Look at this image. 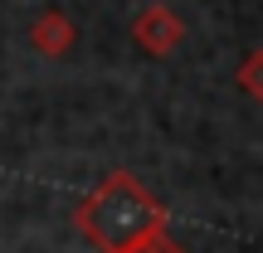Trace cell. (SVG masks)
<instances>
[{
	"label": "cell",
	"instance_id": "cell-2",
	"mask_svg": "<svg viewBox=\"0 0 263 253\" xmlns=\"http://www.w3.org/2000/svg\"><path fill=\"white\" fill-rule=\"evenodd\" d=\"M132 253H180L176 244H171V239L166 234H156V239H146V244H137V248H132Z\"/></svg>",
	"mask_w": 263,
	"mask_h": 253
},
{
	"label": "cell",
	"instance_id": "cell-1",
	"mask_svg": "<svg viewBox=\"0 0 263 253\" xmlns=\"http://www.w3.org/2000/svg\"><path fill=\"white\" fill-rule=\"evenodd\" d=\"M78 224H83V234L93 239L98 248H107V253H132L137 244H146V239L161 234L166 209H161L141 185H132L127 176H117V180H107L103 190H93V195L83 200Z\"/></svg>",
	"mask_w": 263,
	"mask_h": 253
}]
</instances>
